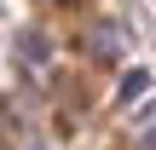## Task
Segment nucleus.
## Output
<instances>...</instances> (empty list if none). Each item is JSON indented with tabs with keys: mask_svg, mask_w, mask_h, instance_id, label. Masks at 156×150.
<instances>
[{
	"mask_svg": "<svg viewBox=\"0 0 156 150\" xmlns=\"http://www.w3.org/2000/svg\"><path fill=\"white\" fill-rule=\"evenodd\" d=\"M17 150H41V145H17Z\"/></svg>",
	"mask_w": 156,
	"mask_h": 150,
	"instance_id": "1",
	"label": "nucleus"
}]
</instances>
